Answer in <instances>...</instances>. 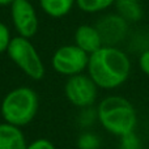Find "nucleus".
Instances as JSON below:
<instances>
[{"instance_id":"ddd939ff","label":"nucleus","mask_w":149,"mask_h":149,"mask_svg":"<svg viewBox=\"0 0 149 149\" xmlns=\"http://www.w3.org/2000/svg\"><path fill=\"white\" fill-rule=\"evenodd\" d=\"M115 0H76V5L85 13H98L114 5Z\"/></svg>"},{"instance_id":"1a4fd4ad","label":"nucleus","mask_w":149,"mask_h":149,"mask_svg":"<svg viewBox=\"0 0 149 149\" xmlns=\"http://www.w3.org/2000/svg\"><path fill=\"white\" fill-rule=\"evenodd\" d=\"M74 45L77 47L85 51L88 55L95 52L97 50H100L103 46L101 34L98 31V29L95 28V25H80L79 28L74 30Z\"/></svg>"},{"instance_id":"f3484780","label":"nucleus","mask_w":149,"mask_h":149,"mask_svg":"<svg viewBox=\"0 0 149 149\" xmlns=\"http://www.w3.org/2000/svg\"><path fill=\"white\" fill-rule=\"evenodd\" d=\"M26 149H56V147L49 139L41 137V139H37L34 141H31L30 144H28Z\"/></svg>"},{"instance_id":"423d86ee","label":"nucleus","mask_w":149,"mask_h":149,"mask_svg":"<svg viewBox=\"0 0 149 149\" xmlns=\"http://www.w3.org/2000/svg\"><path fill=\"white\" fill-rule=\"evenodd\" d=\"M64 94L73 106L79 109H88L97 100L98 86L89 74H74L68 77L64 85Z\"/></svg>"},{"instance_id":"0eeeda50","label":"nucleus","mask_w":149,"mask_h":149,"mask_svg":"<svg viewBox=\"0 0 149 149\" xmlns=\"http://www.w3.org/2000/svg\"><path fill=\"white\" fill-rule=\"evenodd\" d=\"M10 7V18L18 36L30 39L38 31L39 20L30 0H15Z\"/></svg>"},{"instance_id":"4468645a","label":"nucleus","mask_w":149,"mask_h":149,"mask_svg":"<svg viewBox=\"0 0 149 149\" xmlns=\"http://www.w3.org/2000/svg\"><path fill=\"white\" fill-rule=\"evenodd\" d=\"M101 140L93 132H84L77 139V148L79 149H100Z\"/></svg>"},{"instance_id":"f257e3e1","label":"nucleus","mask_w":149,"mask_h":149,"mask_svg":"<svg viewBox=\"0 0 149 149\" xmlns=\"http://www.w3.org/2000/svg\"><path fill=\"white\" fill-rule=\"evenodd\" d=\"M88 74L101 89H115L128 80L131 62L124 51L115 46H102L89 55Z\"/></svg>"},{"instance_id":"9b49d317","label":"nucleus","mask_w":149,"mask_h":149,"mask_svg":"<svg viewBox=\"0 0 149 149\" xmlns=\"http://www.w3.org/2000/svg\"><path fill=\"white\" fill-rule=\"evenodd\" d=\"M116 13L128 24L139 22L143 18V7L140 0H115Z\"/></svg>"},{"instance_id":"6ab92c4d","label":"nucleus","mask_w":149,"mask_h":149,"mask_svg":"<svg viewBox=\"0 0 149 149\" xmlns=\"http://www.w3.org/2000/svg\"><path fill=\"white\" fill-rule=\"evenodd\" d=\"M15 0H0V7H5V5H10Z\"/></svg>"},{"instance_id":"7ed1b4c3","label":"nucleus","mask_w":149,"mask_h":149,"mask_svg":"<svg viewBox=\"0 0 149 149\" xmlns=\"http://www.w3.org/2000/svg\"><path fill=\"white\" fill-rule=\"evenodd\" d=\"M39 109V98L34 89L18 86L5 94L0 106V114L5 123L24 127L33 122Z\"/></svg>"},{"instance_id":"2eb2a0df","label":"nucleus","mask_w":149,"mask_h":149,"mask_svg":"<svg viewBox=\"0 0 149 149\" xmlns=\"http://www.w3.org/2000/svg\"><path fill=\"white\" fill-rule=\"evenodd\" d=\"M119 149H141V141L135 132H131L120 137Z\"/></svg>"},{"instance_id":"20e7f679","label":"nucleus","mask_w":149,"mask_h":149,"mask_svg":"<svg viewBox=\"0 0 149 149\" xmlns=\"http://www.w3.org/2000/svg\"><path fill=\"white\" fill-rule=\"evenodd\" d=\"M7 54L9 59L31 80L38 81L43 79L46 72L45 64L41 59V55L38 54L37 49L29 38L21 36L12 38Z\"/></svg>"},{"instance_id":"dca6fc26","label":"nucleus","mask_w":149,"mask_h":149,"mask_svg":"<svg viewBox=\"0 0 149 149\" xmlns=\"http://www.w3.org/2000/svg\"><path fill=\"white\" fill-rule=\"evenodd\" d=\"M10 41H12V37H10L9 29L3 21H0V54L7 52Z\"/></svg>"},{"instance_id":"6e6552de","label":"nucleus","mask_w":149,"mask_h":149,"mask_svg":"<svg viewBox=\"0 0 149 149\" xmlns=\"http://www.w3.org/2000/svg\"><path fill=\"white\" fill-rule=\"evenodd\" d=\"M102 38L103 46H115L124 41L130 30V24L118 13L106 15L98 20L95 24Z\"/></svg>"},{"instance_id":"f8f14e48","label":"nucleus","mask_w":149,"mask_h":149,"mask_svg":"<svg viewBox=\"0 0 149 149\" xmlns=\"http://www.w3.org/2000/svg\"><path fill=\"white\" fill-rule=\"evenodd\" d=\"M76 0H39L42 10L52 18H62L72 10Z\"/></svg>"},{"instance_id":"39448f33","label":"nucleus","mask_w":149,"mask_h":149,"mask_svg":"<svg viewBox=\"0 0 149 149\" xmlns=\"http://www.w3.org/2000/svg\"><path fill=\"white\" fill-rule=\"evenodd\" d=\"M88 62L89 55L74 43L60 46L51 58V65L55 72L68 77L82 73L88 68Z\"/></svg>"},{"instance_id":"a211bd4d","label":"nucleus","mask_w":149,"mask_h":149,"mask_svg":"<svg viewBox=\"0 0 149 149\" xmlns=\"http://www.w3.org/2000/svg\"><path fill=\"white\" fill-rule=\"evenodd\" d=\"M139 67L143 73L149 77V50H145L139 56Z\"/></svg>"},{"instance_id":"9d476101","label":"nucleus","mask_w":149,"mask_h":149,"mask_svg":"<svg viewBox=\"0 0 149 149\" xmlns=\"http://www.w3.org/2000/svg\"><path fill=\"white\" fill-rule=\"evenodd\" d=\"M26 139L20 127L0 123V149H26Z\"/></svg>"},{"instance_id":"f03ea898","label":"nucleus","mask_w":149,"mask_h":149,"mask_svg":"<svg viewBox=\"0 0 149 149\" xmlns=\"http://www.w3.org/2000/svg\"><path fill=\"white\" fill-rule=\"evenodd\" d=\"M97 119L109 134L118 137L135 132L137 126V114L134 105L122 95L103 98L98 103Z\"/></svg>"}]
</instances>
